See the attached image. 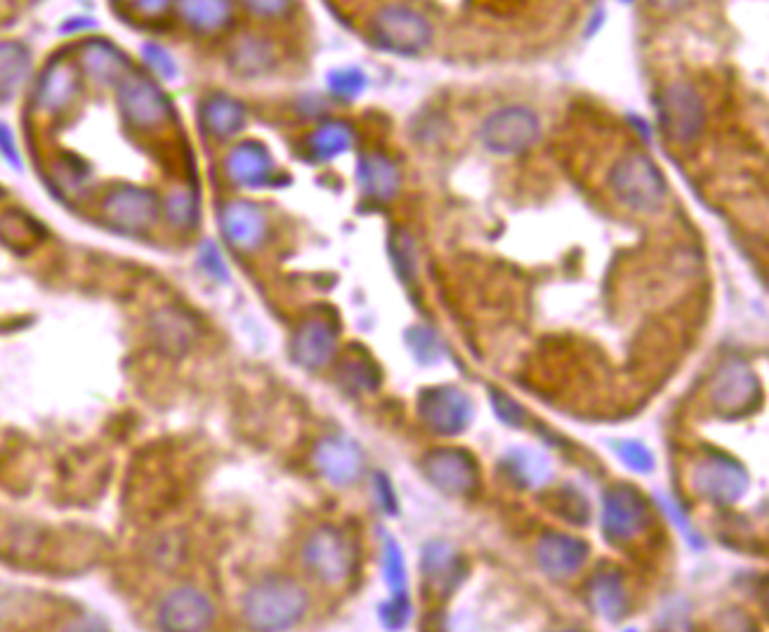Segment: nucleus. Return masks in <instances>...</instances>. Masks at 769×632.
I'll use <instances>...</instances> for the list:
<instances>
[{
  "label": "nucleus",
  "instance_id": "obj_1",
  "mask_svg": "<svg viewBox=\"0 0 769 632\" xmlns=\"http://www.w3.org/2000/svg\"><path fill=\"white\" fill-rule=\"evenodd\" d=\"M309 609V595L290 576H267L243 597V619L255 630L296 628Z\"/></svg>",
  "mask_w": 769,
  "mask_h": 632
},
{
  "label": "nucleus",
  "instance_id": "obj_2",
  "mask_svg": "<svg viewBox=\"0 0 769 632\" xmlns=\"http://www.w3.org/2000/svg\"><path fill=\"white\" fill-rule=\"evenodd\" d=\"M609 187L620 204L642 215L659 213L668 194L659 165L645 152H628L620 156L609 173Z\"/></svg>",
  "mask_w": 769,
  "mask_h": 632
},
{
  "label": "nucleus",
  "instance_id": "obj_3",
  "mask_svg": "<svg viewBox=\"0 0 769 632\" xmlns=\"http://www.w3.org/2000/svg\"><path fill=\"white\" fill-rule=\"evenodd\" d=\"M653 514L651 505L642 491L628 484V481H616L602 495V536L609 545L624 547L640 538L651 526Z\"/></svg>",
  "mask_w": 769,
  "mask_h": 632
},
{
  "label": "nucleus",
  "instance_id": "obj_4",
  "mask_svg": "<svg viewBox=\"0 0 769 632\" xmlns=\"http://www.w3.org/2000/svg\"><path fill=\"white\" fill-rule=\"evenodd\" d=\"M117 105L128 128L152 132L173 119V102L152 76L130 69L117 83Z\"/></svg>",
  "mask_w": 769,
  "mask_h": 632
},
{
  "label": "nucleus",
  "instance_id": "obj_5",
  "mask_svg": "<svg viewBox=\"0 0 769 632\" xmlns=\"http://www.w3.org/2000/svg\"><path fill=\"white\" fill-rule=\"evenodd\" d=\"M708 399L719 418L736 421L758 411L762 388L756 371L741 359H725L711 380Z\"/></svg>",
  "mask_w": 769,
  "mask_h": 632
},
{
  "label": "nucleus",
  "instance_id": "obj_6",
  "mask_svg": "<svg viewBox=\"0 0 769 632\" xmlns=\"http://www.w3.org/2000/svg\"><path fill=\"white\" fill-rule=\"evenodd\" d=\"M161 208L163 204L156 192L135 185H119L105 194L100 215L102 222L119 235L144 237L158 222Z\"/></svg>",
  "mask_w": 769,
  "mask_h": 632
},
{
  "label": "nucleus",
  "instance_id": "obj_7",
  "mask_svg": "<svg viewBox=\"0 0 769 632\" xmlns=\"http://www.w3.org/2000/svg\"><path fill=\"white\" fill-rule=\"evenodd\" d=\"M420 472L439 493L470 498L482 489V468L468 448L439 446L420 458Z\"/></svg>",
  "mask_w": 769,
  "mask_h": 632
},
{
  "label": "nucleus",
  "instance_id": "obj_8",
  "mask_svg": "<svg viewBox=\"0 0 769 632\" xmlns=\"http://www.w3.org/2000/svg\"><path fill=\"white\" fill-rule=\"evenodd\" d=\"M371 41L395 55H418L432 39V26L425 17L408 6H385L373 14L369 24Z\"/></svg>",
  "mask_w": 769,
  "mask_h": 632
},
{
  "label": "nucleus",
  "instance_id": "obj_9",
  "mask_svg": "<svg viewBox=\"0 0 769 632\" xmlns=\"http://www.w3.org/2000/svg\"><path fill=\"white\" fill-rule=\"evenodd\" d=\"M750 477L744 465L725 451L703 454L694 465L692 489L715 508L736 505L746 495Z\"/></svg>",
  "mask_w": 769,
  "mask_h": 632
},
{
  "label": "nucleus",
  "instance_id": "obj_10",
  "mask_svg": "<svg viewBox=\"0 0 769 632\" xmlns=\"http://www.w3.org/2000/svg\"><path fill=\"white\" fill-rule=\"evenodd\" d=\"M303 559L307 571L319 578L321 584L338 586L345 584L352 576L356 564V551L345 531L323 524L307 538L303 547Z\"/></svg>",
  "mask_w": 769,
  "mask_h": 632
},
{
  "label": "nucleus",
  "instance_id": "obj_11",
  "mask_svg": "<svg viewBox=\"0 0 769 632\" xmlns=\"http://www.w3.org/2000/svg\"><path fill=\"white\" fill-rule=\"evenodd\" d=\"M420 423L439 437H458L472 425L474 406L468 392L455 385H430L418 392Z\"/></svg>",
  "mask_w": 769,
  "mask_h": 632
},
{
  "label": "nucleus",
  "instance_id": "obj_12",
  "mask_svg": "<svg viewBox=\"0 0 769 632\" xmlns=\"http://www.w3.org/2000/svg\"><path fill=\"white\" fill-rule=\"evenodd\" d=\"M482 142L494 154H519L527 152L541 135V123L527 107H505L491 113L482 126Z\"/></svg>",
  "mask_w": 769,
  "mask_h": 632
},
{
  "label": "nucleus",
  "instance_id": "obj_13",
  "mask_svg": "<svg viewBox=\"0 0 769 632\" xmlns=\"http://www.w3.org/2000/svg\"><path fill=\"white\" fill-rule=\"evenodd\" d=\"M420 574L425 590L447 602L468 580L470 562L453 543L430 541L420 553Z\"/></svg>",
  "mask_w": 769,
  "mask_h": 632
},
{
  "label": "nucleus",
  "instance_id": "obj_14",
  "mask_svg": "<svg viewBox=\"0 0 769 632\" xmlns=\"http://www.w3.org/2000/svg\"><path fill=\"white\" fill-rule=\"evenodd\" d=\"M659 121L668 140L678 144L694 142L701 135L703 123H706V109H703L694 86H690V83L668 86L661 95Z\"/></svg>",
  "mask_w": 769,
  "mask_h": 632
},
{
  "label": "nucleus",
  "instance_id": "obj_15",
  "mask_svg": "<svg viewBox=\"0 0 769 632\" xmlns=\"http://www.w3.org/2000/svg\"><path fill=\"white\" fill-rule=\"evenodd\" d=\"M224 175L234 187L243 189H265L284 182L270 149L257 140H243L229 149L224 156Z\"/></svg>",
  "mask_w": 769,
  "mask_h": 632
},
{
  "label": "nucleus",
  "instance_id": "obj_16",
  "mask_svg": "<svg viewBox=\"0 0 769 632\" xmlns=\"http://www.w3.org/2000/svg\"><path fill=\"white\" fill-rule=\"evenodd\" d=\"M338 324L329 316H307L290 338V359L305 371H321L338 352Z\"/></svg>",
  "mask_w": 769,
  "mask_h": 632
},
{
  "label": "nucleus",
  "instance_id": "obj_17",
  "mask_svg": "<svg viewBox=\"0 0 769 632\" xmlns=\"http://www.w3.org/2000/svg\"><path fill=\"white\" fill-rule=\"evenodd\" d=\"M383 578L389 590V600L378 607V619L387 630H402L411 619V595H408V569L402 545L383 536Z\"/></svg>",
  "mask_w": 769,
  "mask_h": 632
},
{
  "label": "nucleus",
  "instance_id": "obj_18",
  "mask_svg": "<svg viewBox=\"0 0 769 632\" xmlns=\"http://www.w3.org/2000/svg\"><path fill=\"white\" fill-rule=\"evenodd\" d=\"M216 621V607L208 595L191 586H183L163 597L156 611V623L171 632H199Z\"/></svg>",
  "mask_w": 769,
  "mask_h": 632
},
{
  "label": "nucleus",
  "instance_id": "obj_19",
  "mask_svg": "<svg viewBox=\"0 0 769 632\" xmlns=\"http://www.w3.org/2000/svg\"><path fill=\"white\" fill-rule=\"evenodd\" d=\"M315 468L333 487H352L366 470V456L350 437H323L315 446Z\"/></svg>",
  "mask_w": 769,
  "mask_h": 632
},
{
  "label": "nucleus",
  "instance_id": "obj_20",
  "mask_svg": "<svg viewBox=\"0 0 769 632\" xmlns=\"http://www.w3.org/2000/svg\"><path fill=\"white\" fill-rule=\"evenodd\" d=\"M591 555V545L564 531H543L536 543V564L550 580L574 578Z\"/></svg>",
  "mask_w": 769,
  "mask_h": 632
},
{
  "label": "nucleus",
  "instance_id": "obj_21",
  "mask_svg": "<svg viewBox=\"0 0 769 632\" xmlns=\"http://www.w3.org/2000/svg\"><path fill=\"white\" fill-rule=\"evenodd\" d=\"M220 229L224 241L241 253L257 251L265 243L270 222L265 210L245 198L227 201L220 210Z\"/></svg>",
  "mask_w": 769,
  "mask_h": 632
},
{
  "label": "nucleus",
  "instance_id": "obj_22",
  "mask_svg": "<svg viewBox=\"0 0 769 632\" xmlns=\"http://www.w3.org/2000/svg\"><path fill=\"white\" fill-rule=\"evenodd\" d=\"M80 95V69L67 57H55L47 62L45 72L36 83L34 102L45 113H64L74 107Z\"/></svg>",
  "mask_w": 769,
  "mask_h": 632
},
{
  "label": "nucleus",
  "instance_id": "obj_23",
  "mask_svg": "<svg viewBox=\"0 0 769 632\" xmlns=\"http://www.w3.org/2000/svg\"><path fill=\"white\" fill-rule=\"evenodd\" d=\"M587 602L600 613L602 619L612 623L624 621L630 613V597L626 588L624 571L614 564H600V567L587 578Z\"/></svg>",
  "mask_w": 769,
  "mask_h": 632
},
{
  "label": "nucleus",
  "instance_id": "obj_24",
  "mask_svg": "<svg viewBox=\"0 0 769 632\" xmlns=\"http://www.w3.org/2000/svg\"><path fill=\"white\" fill-rule=\"evenodd\" d=\"M76 64L80 74H86L95 83H102V86H117L130 72L128 55L105 39H90L80 45Z\"/></svg>",
  "mask_w": 769,
  "mask_h": 632
},
{
  "label": "nucleus",
  "instance_id": "obj_25",
  "mask_svg": "<svg viewBox=\"0 0 769 632\" xmlns=\"http://www.w3.org/2000/svg\"><path fill=\"white\" fill-rule=\"evenodd\" d=\"M152 336L163 352L183 357L199 340V322L187 309L163 307L152 316Z\"/></svg>",
  "mask_w": 769,
  "mask_h": 632
},
{
  "label": "nucleus",
  "instance_id": "obj_26",
  "mask_svg": "<svg viewBox=\"0 0 769 632\" xmlns=\"http://www.w3.org/2000/svg\"><path fill=\"white\" fill-rule=\"evenodd\" d=\"M199 123L208 138L227 142L245 128V107L224 92H212L201 99Z\"/></svg>",
  "mask_w": 769,
  "mask_h": 632
},
{
  "label": "nucleus",
  "instance_id": "obj_27",
  "mask_svg": "<svg viewBox=\"0 0 769 632\" xmlns=\"http://www.w3.org/2000/svg\"><path fill=\"white\" fill-rule=\"evenodd\" d=\"M356 182H359V189H362V194L369 196L371 201L387 204L397 196L402 187V173L395 161L375 152L359 159Z\"/></svg>",
  "mask_w": 769,
  "mask_h": 632
},
{
  "label": "nucleus",
  "instance_id": "obj_28",
  "mask_svg": "<svg viewBox=\"0 0 769 632\" xmlns=\"http://www.w3.org/2000/svg\"><path fill=\"white\" fill-rule=\"evenodd\" d=\"M338 385L348 394H371L383 385V371L364 347L350 345L336 369Z\"/></svg>",
  "mask_w": 769,
  "mask_h": 632
},
{
  "label": "nucleus",
  "instance_id": "obj_29",
  "mask_svg": "<svg viewBox=\"0 0 769 632\" xmlns=\"http://www.w3.org/2000/svg\"><path fill=\"white\" fill-rule=\"evenodd\" d=\"M501 472L517 489H538L550 481L552 468L548 456L527 446H515L501 458Z\"/></svg>",
  "mask_w": 769,
  "mask_h": 632
},
{
  "label": "nucleus",
  "instance_id": "obj_30",
  "mask_svg": "<svg viewBox=\"0 0 769 632\" xmlns=\"http://www.w3.org/2000/svg\"><path fill=\"white\" fill-rule=\"evenodd\" d=\"M179 22L194 33H218L232 22V0H175Z\"/></svg>",
  "mask_w": 769,
  "mask_h": 632
},
{
  "label": "nucleus",
  "instance_id": "obj_31",
  "mask_svg": "<svg viewBox=\"0 0 769 632\" xmlns=\"http://www.w3.org/2000/svg\"><path fill=\"white\" fill-rule=\"evenodd\" d=\"M31 76V53L20 41H0V102L14 97Z\"/></svg>",
  "mask_w": 769,
  "mask_h": 632
},
{
  "label": "nucleus",
  "instance_id": "obj_32",
  "mask_svg": "<svg viewBox=\"0 0 769 632\" xmlns=\"http://www.w3.org/2000/svg\"><path fill=\"white\" fill-rule=\"evenodd\" d=\"M45 239V229L43 225L31 218L29 213L24 210H8L3 213V218H0V241H3L12 251H31V248H36L41 241Z\"/></svg>",
  "mask_w": 769,
  "mask_h": 632
},
{
  "label": "nucleus",
  "instance_id": "obj_33",
  "mask_svg": "<svg viewBox=\"0 0 769 632\" xmlns=\"http://www.w3.org/2000/svg\"><path fill=\"white\" fill-rule=\"evenodd\" d=\"M354 142V130L345 121H326L307 138V152L315 161H333Z\"/></svg>",
  "mask_w": 769,
  "mask_h": 632
},
{
  "label": "nucleus",
  "instance_id": "obj_34",
  "mask_svg": "<svg viewBox=\"0 0 769 632\" xmlns=\"http://www.w3.org/2000/svg\"><path fill=\"white\" fill-rule=\"evenodd\" d=\"M272 64H274L272 45L257 36H245L232 47V53H229V66L245 78L267 74L272 69Z\"/></svg>",
  "mask_w": 769,
  "mask_h": 632
},
{
  "label": "nucleus",
  "instance_id": "obj_35",
  "mask_svg": "<svg viewBox=\"0 0 769 632\" xmlns=\"http://www.w3.org/2000/svg\"><path fill=\"white\" fill-rule=\"evenodd\" d=\"M546 503L552 514H558L562 522L571 526H585L591 522V503H587V498L574 487L550 491Z\"/></svg>",
  "mask_w": 769,
  "mask_h": 632
},
{
  "label": "nucleus",
  "instance_id": "obj_36",
  "mask_svg": "<svg viewBox=\"0 0 769 632\" xmlns=\"http://www.w3.org/2000/svg\"><path fill=\"white\" fill-rule=\"evenodd\" d=\"M161 213H166V220L175 229L194 231L196 225H199V218H201L199 196H196V192H191V189H177V192L166 196Z\"/></svg>",
  "mask_w": 769,
  "mask_h": 632
},
{
  "label": "nucleus",
  "instance_id": "obj_37",
  "mask_svg": "<svg viewBox=\"0 0 769 632\" xmlns=\"http://www.w3.org/2000/svg\"><path fill=\"white\" fill-rule=\"evenodd\" d=\"M406 347L411 349V355L418 363L432 366L439 363L444 357V340L439 338V333L430 326H411L406 330Z\"/></svg>",
  "mask_w": 769,
  "mask_h": 632
},
{
  "label": "nucleus",
  "instance_id": "obj_38",
  "mask_svg": "<svg viewBox=\"0 0 769 632\" xmlns=\"http://www.w3.org/2000/svg\"><path fill=\"white\" fill-rule=\"evenodd\" d=\"M488 402L494 408L498 423L510 429H525L531 421V413L521 406L515 396L503 392L501 388H488Z\"/></svg>",
  "mask_w": 769,
  "mask_h": 632
},
{
  "label": "nucleus",
  "instance_id": "obj_39",
  "mask_svg": "<svg viewBox=\"0 0 769 632\" xmlns=\"http://www.w3.org/2000/svg\"><path fill=\"white\" fill-rule=\"evenodd\" d=\"M612 446L618 460L624 462L628 470L637 475H651L657 470V458H653L651 448L640 439H618V442H612Z\"/></svg>",
  "mask_w": 769,
  "mask_h": 632
},
{
  "label": "nucleus",
  "instance_id": "obj_40",
  "mask_svg": "<svg viewBox=\"0 0 769 632\" xmlns=\"http://www.w3.org/2000/svg\"><path fill=\"white\" fill-rule=\"evenodd\" d=\"M389 255L395 262V272L404 281V286H411L416 279V248L414 239L404 229H397L389 239Z\"/></svg>",
  "mask_w": 769,
  "mask_h": 632
},
{
  "label": "nucleus",
  "instance_id": "obj_41",
  "mask_svg": "<svg viewBox=\"0 0 769 632\" xmlns=\"http://www.w3.org/2000/svg\"><path fill=\"white\" fill-rule=\"evenodd\" d=\"M364 88H366V76L359 69H340L329 76V90L338 99H345V102L356 99L364 92Z\"/></svg>",
  "mask_w": 769,
  "mask_h": 632
},
{
  "label": "nucleus",
  "instance_id": "obj_42",
  "mask_svg": "<svg viewBox=\"0 0 769 632\" xmlns=\"http://www.w3.org/2000/svg\"><path fill=\"white\" fill-rule=\"evenodd\" d=\"M653 501L659 503V508L666 512V517L678 526V531H682V536L692 543V547H703V538L699 536V531L694 529L690 517H686V512L673 501V498L666 493H657L653 495Z\"/></svg>",
  "mask_w": 769,
  "mask_h": 632
},
{
  "label": "nucleus",
  "instance_id": "obj_43",
  "mask_svg": "<svg viewBox=\"0 0 769 632\" xmlns=\"http://www.w3.org/2000/svg\"><path fill=\"white\" fill-rule=\"evenodd\" d=\"M142 55H144V62L150 64V69L158 78L173 80L177 76V64H175V59L171 57V53H168L166 47H161L156 43H144L142 45Z\"/></svg>",
  "mask_w": 769,
  "mask_h": 632
},
{
  "label": "nucleus",
  "instance_id": "obj_44",
  "mask_svg": "<svg viewBox=\"0 0 769 632\" xmlns=\"http://www.w3.org/2000/svg\"><path fill=\"white\" fill-rule=\"evenodd\" d=\"M199 268H201L210 279L220 281V284H227V281H229V270H227L224 258H222V253L218 251V246H216V243L206 241V243L201 246V251H199Z\"/></svg>",
  "mask_w": 769,
  "mask_h": 632
},
{
  "label": "nucleus",
  "instance_id": "obj_45",
  "mask_svg": "<svg viewBox=\"0 0 769 632\" xmlns=\"http://www.w3.org/2000/svg\"><path fill=\"white\" fill-rule=\"evenodd\" d=\"M373 491H375V501H378L383 512L389 514V517H397V514H399V498H397L395 484H392V479L385 472H375L373 475Z\"/></svg>",
  "mask_w": 769,
  "mask_h": 632
},
{
  "label": "nucleus",
  "instance_id": "obj_46",
  "mask_svg": "<svg viewBox=\"0 0 769 632\" xmlns=\"http://www.w3.org/2000/svg\"><path fill=\"white\" fill-rule=\"evenodd\" d=\"M0 156H3L14 171H22V154L18 149V142L12 138V130L0 123Z\"/></svg>",
  "mask_w": 769,
  "mask_h": 632
},
{
  "label": "nucleus",
  "instance_id": "obj_47",
  "mask_svg": "<svg viewBox=\"0 0 769 632\" xmlns=\"http://www.w3.org/2000/svg\"><path fill=\"white\" fill-rule=\"evenodd\" d=\"M257 17H279L288 10L290 0H241Z\"/></svg>",
  "mask_w": 769,
  "mask_h": 632
},
{
  "label": "nucleus",
  "instance_id": "obj_48",
  "mask_svg": "<svg viewBox=\"0 0 769 632\" xmlns=\"http://www.w3.org/2000/svg\"><path fill=\"white\" fill-rule=\"evenodd\" d=\"M171 3H175V0H133L130 6H133L142 17H158L171 8Z\"/></svg>",
  "mask_w": 769,
  "mask_h": 632
},
{
  "label": "nucleus",
  "instance_id": "obj_49",
  "mask_svg": "<svg viewBox=\"0 0 769 632\" xmlns=\"http://www.w3.org/2000/svg\"><path fill=\"white\" fill-rule=\"evenodd\" d=\"M659 3H661L663 8H678V6L686 3V0H659Z\"/></svg>",
  "mask_w": 769,
  "mask_h": 632
}]
</instances>
